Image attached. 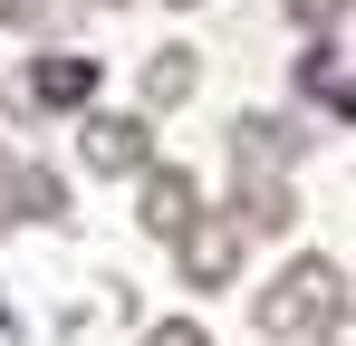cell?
<instances>
[{
  "mask_svg": "<svg viewBox=\"0 0 356 346\" xmlns=\"http://www.w3.org/2000/svg\"><path fill=\"white\" fill-rule=\"evenodd\" d=\"M0 222H67V183L49 164H10V183H0Z\"/></svg>",
  "mask_w": 356,
  "mask_h": 346,
  "instance_id": "9",
  "label": "cell"
},
{
  "mask_svg": "<svg viewBox=\"0 0 356 346\" xmlns=\"http://www.w3.org/2000/svg\"><path fill=\"white\" fill-rule=\"evenodd\" d=\"M318 346H356V308H337V318H327V337Z\"/></svg>",
  "mask_w": 356,
  "mask_h": 346,
  "instance_id": "12",
  "label": "cell"
},
{
  "mask_svg": "<svg viewBox=\"0 0 356 346\" xmlns=\"http://www.w3.org/2000/svg\"><path fill=\"white\" fill-rule=\"evenodd\" d=\"M202 97V49L193 39H164V49L135 67V106L145 115H174V106H193Z\"/></svg>",
  "mask_w": 356,
  "mask_h": 346,
  "instance_id": "7",
  "label": "cell"
},
{
  "mask_svg": "<svg viewBox=\"0 0 356 346\" xmlns=\"http://www.w3.org/2000/svg\"><path fill=\"white\" fill-rule=\"evenodd\" d=\"M39 106L87 115V106H97V58H87V49H39L29 77L10 87V115H39Z\"/></svg>",
  "mask_w": 356,
  "mask_h": 346,
  "instance_id": "4",
  "label": "cell"
},
{
  "mask_svg": "<svg viewBox=\"0 0 356 346\" xmlns=\"http://www.w3.org/2000/svg\"><path fill=\"white\" fill-rule=\"evenodd\" d=\"M337 308H356L347 260H337V250H289V260L260 279V298H250V327L270 346H318Z\"/></svg>",
  "mask_w": 356,
  "mask_h": 346,
  "instance_id": "1",
  "label": "cell"
},
{
  "mask_svg": "<svg viewBox=\"0 0 356 346\" xmlns=\"http://www.w3.org/2000/svg\"><path fill=\"white\" fill-rule=\"evenodd\" d=\"M77 164L106 173V183H135L154 164V115L145 106H87L77 115Z\"/></svg>",
  "mask_w": 356,
  "mask_h": 346,
  "instance_id": "2",
  "label": "cell"
},
{
  "mask_svg": "<svg viewBox=\"0 0 356 346\" xmlns=\"http://www.w3.org/2000/svg\"><path fill=\"white\" fill-rule=\"evenodd\" d=\"M241 260H250V231H241L232 212H222V202H212V212H202V222H193V231L174 240V279L193 288V298L232 288V279H241Z\"/></svg>",
  "mask_w": 356,
  "mask_h": 346,
  "instance_id": "3",
  "label": "cell"
},
{
  "mask_svg": "<svg viewBox=\"0 0 356 346\" xmlns=\"http://www.w3.org/2000/svg\"><path fill=\"white\" fill-rule=\"evenodd\" d=\"M280 10H289L298 39H337V29L356 19V0H280Z\"/></svg>",
  "mask_w": 356,
  "mask_h": 346,
  "instance_id": "10",
  "label": "cell"
},
{
  "mask_svg": "<svg viewBox=\"0 0 356 346\" xmlns=\"http://www.w3.org/2000/svg\"><path fill=\"white\" fill-rule=\"evenodd\" d=\"M202 212H212V202H202V173L193 164H145L135 173V222L154 231V240H183Z\"/></svg>",
  "mask_w": 356,
  "mask_h": 346,
  "instance_id": "5",
  "label": "cell"
},
{
  "mask_svg": "<svg viewBox=\"0 0 356 346\" xmlns=\"http://www.w3.org/2000/svg\"><path fill=\"white\" fill-rule=\"evenodd\" d=\"M145 346H212V327H202V318H154Z\"/></svg>",
  "mask_w": 356,
  "mask_h": 346,
  "instance_id": "11",
  "label": "cell"
},
{
  "mask_svg": "<svg viewBox=\"0 0 356 346\" xmlns=\"http://www.w3.org/2000/svg\"><path fill=\"white\" fill-rule=\"evenodd\" d=\"M174 10H193V0H174Z\"/></svg>",
  "mask_w": 356,
  "mask_h": 346,
  "instance_id": "13",
  "label": "cell"
},
{
  "mask_svg": "<svg viewBox=\"0 0 356 346\" xmlns=\"http://www.w3.org/2000/svg\"><path fill=\"white\" fill-rule=\"evenodd\" d=\"M222 212H232L250 240H289V231H298V183H289V173H241Z\"/></svg>",
  "mask_w": 356,
  "mask_h": 346,
  "instance_id": "8",
  "label": "cell"
},
{
  "mask_svg": "<svg viewBox=\"0 0 356 346\" xmlns=\"http://www.w3.org/2000/svg\"><path fill=\"white\" fill-rule=\"evenodd\" d=\"M222 145H232L241 173H289L298 154H308V125H289V115H270V106H241L232 125H222Z\"/></svg>",
  "mask_w": 356,
  "mask_h": 346,
  "instance_id": "6",
  "label": "cell"
}]
</instances>
